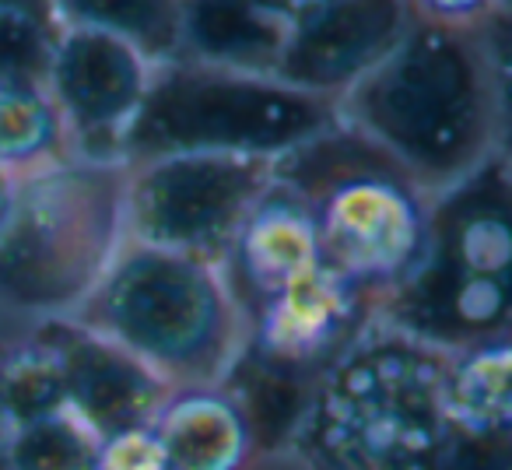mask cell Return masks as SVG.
I'll return each instance as SVG.
<instances>
[{
  "label": "cell",
  "instance_id": "cell-14",
  "mask_svg": "<svg viewBox=\"0 0 512 470\" xmlns=\"http://www.w3.org/2000/svg\"><path fill=\"white\" fill-rule=\"evenodd\" d=\"M320 264L323 253L306 207L285 183L271 179V186L256 197V204L242 218L218 267L235 306L246 316L249 309H256Z\"/></svg>",
  "mask_w": 512,
  "mask_h": 470
},
{
  "label": "cell",
  "instance_id": "cell-17",
  "mask_svg": "<svg viewBox=\"0 0 512 470\" xmlns=\"http://www.w3.org/2000/svg\"><path fill=\"white\" fill-rule=\"evenodd\" d=\"M71 158L74 137L46 85L0 88V169L25 179Z\"/></svg>",
  "mask_w": 512,
  "mask_h": 470
},
{
  "label": "cell",
  "instance_id": "cell-9",
  "mask_svg": "<svg viewBox=\"0 0 512 470\" xmlns=\"http://www.w3.org/2000/svg\"><path fill=\"white\" fill-rule=\"evenodd\" d=\"M379 316V299L323 260L242 316L239 362L309 390L316 376Z\"/></svg>",
  "mask_w": 512,
  "mask_h": 470
},
{
  "label": "cell",
  "instance_id": "cell-22",
  "mask_svg": "<svg viewBox=\"0 0 512 470\" xmlns=\"http://www.w3.org/2000/svg\"><path fill=\"white\" fill-rule=\"evenodd\" d=\"M407 8L418 22L481 29L505 15V0H407Z\"/></svg>",
  "mask_w": 512,
  "mask_h": 470
},
{
  "label": "cell",
  "instance_id": "cell-16",
  "mask_svg": "<svg viewBox=\"0 0 512 470\" xmlns=\"http://www.w3.org/2000/svg\"><path fill=\"white\" fill-rule=\"evenodd\" d=\"M288 18L274 0H179V57L274 74Z\"/></svg>",
  "mask_w": 512,
  "mask_h": 470
},
{
  "label": "cell",
  "instance_id": "cell-25",
  "mask_svg": "<svg viewBox=\"0 0 512 470\" xmlns=\"http://www.w3.org/2000/svg\"><path fill=\"white\" fill-rule=\"evenodd\" d=\"M15 193H18V179L11 172L0 169V232L8 225L11 218V207H15Z\"/></svg>",
  "mask_w": 512,
  "mask_h": 470
},
{
  "label": "cell",
  "instance_id": "cell-10",
  "mask_svg": "<svg viewBox=\"0 0 512 470\" xmlns=\"http://www.w3.org/2000/svg\"><path fill=\"white\" fill-rule=\"evenodd\" d=\"M151 67L155 64L123 39L60 25L46 92L64 113L78 158L123 162V137L148 92Z\"/></svg>",
  "mask_w": 512,
  "mask_h": 470
},
{
  "label": "cell",
  "instance_id": "cell-8",
  "mask_svg": "<svg viewBox=\"0 0 512 470\" xmlns=\"http://www.w3.org/2000/svg\"><path fill=\"white\" fill-rule=\"evenodd\" d=\"M274 158L162 155L127 165V239L221 264L256 197L271 186Z\"/></svg>",
  "mask_w": 512,
  "mask_h": 470
},
{
  "label": "cell",
  "instance_id": "cell-28",
  "mask_svg": "<svg viewBox=\"0 0 512 470\" xmlns=\"http://www.w3.org/2000/svg\"><path fill=\"white\" fill-rule=\"evenodd\" d=\"M4 320H8V316H4V313H0V323H4Z\"/></svg>",
  "mask_w": 512,
  "mask_h": 470
},
{
  "label": "cell",
  "instance_id": "cell-19",
  "mask_svg": "<svg viewBox=\"0 0 512 470\" xmlns=\"http://www.w3.org/2000/svg\"><path fill=\"white\" fill-rule=\"evenodd\" d=\"M102 435L74 407L8 428V470H99Z\"/></svg>",
  "mask_w": 512,
  "mask_h": 470
},
{
  "label": "cell",
  "instance_id": "cell-5",
  "mask_svg": "<svg viewBox=\"0 0 512 470\" xmlns=\"http://www.w3.org/2000/svg\"><path fill=\"white\" fill-rule=\"evenodd\" d=\"M74 320L144 362L169 390L225 383L246 348L221 267L127 239Z\"/></svg>",
  "mask_w": 512,
  "mask_h": 470
},
{
  "label": "cell",
  "instance_id": "cell-4",
  "mask_svg": "<svg viewBox=\"0 0 512 470\" xmlns=\"http://www.w3.org/2000/svg\"><path fill=\"white\" fill-rule=\"evenodd\" d=\"M379 320L442 351L512 337L509 151L435 193L425 257L379 302Z\"/></svg>",
  "mask_w": 512,
  "mask_h": 470
},
{
  "label": "cell",
  "instance_id": "cell-27",
  "mask_svg": "<svg viewBox=\"0 0 512 470\" xmlns=\"http://www.w3.org/2000/svg\"><path fill=\"white\" fill-rule=\"evenodd\" d=\"M274 4H281V8H288V11H295V8H302V4H309V0H274Z\"/></svg>",
  "mask_w": 512,
  "mask_h": 470
},
{
  "label": "cell",
  "instance_id": "cell-26",
  "mask_svg": "<svg viewBox=\"0 0 512 470\" xmlns=\"http://www.w3.org/2000/svg\"><path fill=\"white\" fill-rule=\"evenodd\" d=\"M4 442H8V428H4V418H0V470H8V460H4Z\"/></svg>",
  "mask_w": 512,
  "mask_h": 470
},
{
  "label": "cell",
  "instance_id": "cell-21",
  "mask_svg": "<svg viewBox=\"0 0 512 470\" xmlns=\"http://www.w3.org/2000/svg\"><path fill=\"white\" fill-rule=\"evenodd\" d=\"M99 470H169V460L151 432V421L109 435L99 449Z\"/></svg>",
  "mask_w": 512,
  "mask_h": 470
},
{
  "label": "cell",
  "instance_id": "cell-13",
  "mask_svg": "<svg viewBox=\"0 0 512 470\" xmlns=\"http://www.w3.org/2000/svg\"><path fill=\"white\" fill-rule=\"evenodd\" d=\"M442 404L453 470H512V337L446 351Z\"/></svg>",
  "mask_w": 512,
  "mask_h": 470
},
{
  "label": "cell",
  "instance_id": "cell-18",
  "mask_svg": "<svg viewBox=\"0 0 512 470\" xmlns=\"http://www.w3.org/2000/svg\"><path fill=\"white\" fill-rule=\"evenodd\" d=\"M60 25L130 43L151 64L179 57V0H53Z\"/></svg>",
  "mask_w": 512,
  "mask_h": 470
},
{
  "label": "cell",
  "instance_id": "cell-24",
  "mask_svg": "<svg viewBox=\"0 0 512 470\" xmlns=\"http://www.w3.org/2000/svg\"><path fill=\"white\" fill-rule=\"evenodd\" d=\"M0 8L25 11V15L46 18V22H57V11H53V0H0ZM60 25V22H57Z\"/></svg>",
  "mask_w": 512,
  "mask_h": 470
},
{
  "label": "cell",
  "instance_id": "cell-23",
  "mask_svg": "<svg viewBox=\"0 0 512 470\" xmlns=\"http://www.w3.org/2000/svg\"><path fill=\"white\" fill-rule=\"evenodd\" d=\"M246 470H313L299 460L295 453H288L285 446H274V449H260V453L249 460Z\"/></svg>",
  "mask_w": 512,
  "mask_h": 470
},
{
  "label": "cell",
  "instance_id": "cell-3",
  "mask_svg": "<svg viewBox=\"0 0 512 470\" xmlns=\"http://www.w3.org/2000/svg\"><path fill=\"white\" fill-rule=\"evenodd\" d=\"M274 179L306 207L323 260L379 302L425 257L435 193L341 116L274 158Z\"/></svg>",
  "mask_w": 512,
  "mask_h": 470
},
{
  "label": "cell",
  "instance_id": "cell-20",
  "mask_svg": "<svg viewBox=\"0 0 512 470\" xmlns=\"http://www.w3.org/2000/svg\"><path fill=\"white\" fill-rule=\"evenodd\" d=\"M57 36V22L0 8V88L46 85Z\"/></svg>",
  "mask_w": 512,
  "mask_h": 470
},
{
  "label": "cell",
  "instance_id": "cell-1",
  "mask_svg": "<svg viewBox=\"0 0 512 470\" xmlns=\"http://www.w3.org/2000/svg\"><path fill=\"white\" fill-rule=\"evenodd\" d=\"M505 15L481 29L414 18L337 99V116L397 155L432 193L509 151Z\"/></svg>",
  "mask_w": 512,
  "mask_h": 470
},
{
  "label": "cell",
  "instance_id": "cell-7",
  "mask_svg": "<svg viewBox=\"0 0 512 470\" xmlns=\"http://www.w3.org/2000/svg\"><path fill=\"white\" fill-rule=\"evenodd\" d=\"M337 120V102L281 81L200 60L151 67L144 102L123 137V162L162 155L278 158Z\"/></svg>",
  "mask_w": 512,
  "mask_h": 470
},
{
  "label": "cell",
  "instance_id": "cell-12",
  "mask_svg": "<svg viewBox=\"0 0 512 470\" xmlns=\"http://www.w3.org/2000/svg\"><path fill=\"white\" fill-rule=\"evenodd\" d=\"M39 323L57 348L67 404L102 435V442L123 428L148 425L155 418L169 386L148 365L74 316H53Z\"/></svg>",
  "mask_w": 512,
  "mask_h": 470
},
{
  "label": "cell",
  "instance_id": "cell-11",
  "mask_svg": "<svg viewBox=\"0 0 512 470\" xmlns=\"http://www.w3.org/2000/svg\"><path fill=\"white\" fill-rule=\"evenodd\" d=\"M411 22L407 0H309L288 18L274 74L337 102L400 43Z\"/></svg>",
  "mask_w": 512,
  "mask_h": 470
},
{
  "label": "cell",
  "instance_id": "cell-2",
  "mask_svg": "<svg viewBox=\"0 0 512 470\" xmlns=\"http://www.w3.org/2000/svg\"><path fill=\"white\" fill-rule=\"evenodd\" d=\"M446 351L372 320L309 383L281 446L313 470H453Z\"/></svg>",
  "mask_w": 512,
  "mask_h": 470
},
{
  "label": "cell",
  "instance_id": "cell-6",
  "mask_svg": "<svg viewBox=\"0 0 512 470\" xmlns=\"http://www.w3.org/2000/svg\"><path fill=\"white\" fill-rule=\"evenodd\" d=\"M127 162L71 158L18 179L0 232V313L8 320L71 316L127 243Z\"/></svg>",
  "mask_w": 512,
  "mask_h": 470
},
{
  "label": "cell",
  "instance_id": "cell-15",
  "mask_svg": "<svg viewBox=\"0 0 512 470\" xmlns=\"http://www.w3.org/2000/svg\"><path fill=\"white\" fill-rule=\"evenodd\" d=\"M169 470H246L264 442L228 383L169 390L151 418Z\"/></svg>",
  "mask_w": 512,
  "mask_h": 470
}]
</instances>
